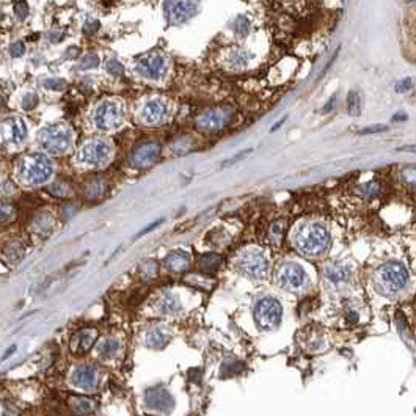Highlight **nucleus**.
Wrapping results in <instances>:
<instances>
[{
  "instance_id": "obj_1",
  "label": "nucleus",
  "mask_w": 416,
  "mask_h": 416,
  "mask_svg": "<svg viewBox=\"0 0 416 416\" xmlns=\"http://www.w3.org/2000/svg\"><path fill=\"white\" fill-rule=\"evenodd\" d=\"M330 233L319 221H307L294 233V245L303 256L317 258L330 247Z\"/></svg>"
},
{
  "instance_id": "obj_2",
  "label": "nucleus",
  "mask_w": 416,
  "mask_h": 416,
  "mask_svg": "<svg viewBox=\"0 0 416 416\" xmlns=\"http://www.w3.org/2000/svg\"><path fill=\"white\" fill-rule=\"evenodd\" d=\"M409 270L401 262H386L375 273V284L385 295L401 294L409 284Z\"/></svg>"
},
{
  "instance_id": "obj_3",
  "label": "nucleus",
  "mask_w": 416,
  "mask_h": 416,
  "mask_svg": "<svg viewBox=\"0 0 416 416\" xmlns=\"http://www.w3.org/2000/svg\"><path fill=\"white\" fill-rule=\"evenodd\" d=\"M53 173L51 160L43 154H29L21 160L19 174L27 186H41L49 181Z\"/></svg>"
},
{
  "instance_id": "obj_4",
  "label": "nucleus",
  "mask_w": 416,
  "mask_h": 416,
  "mask_svg": "<svg viewBox=\"0 0 416 416\" xmlns=\"http://www.w3.org/2000/svg\"><path fill=\"white\" fill-rule=\"evenodd\" d=\"M40 145L49 154H63L72 143V132L64 124H52L40 132Z\"/></svg>"
},
{
  "instance_id": "obj_5",
  "label": "nucleus",
  "mask_w": 416,
  "mask_h": 416,
  "mask_svg": "<svg viewBox=\"0 0 416 416\" xmlns=\"http://www.w3.org/2000/svg\"><path fill=\"white\" fill-rule=\"evenodd\" d=\"M253 316L258 328L262 331H270L281 323L283 307L275 297H264L255 305Z\"/></svg>"
},
{
  "instance_id": "obj_6",
  "label": "nucleus",
  "mask_w": 416,
  "mask_h": 416,
  "mask_svg": "<svg viewBox=\"0 0 416 416\" xmlns=\"http://www.w3.org/2000/svg\"><path fill=\"white\" fill-rule=\"evenodd\" d=\"M237 270L250 280H262L269 272V260L260 250H245L236 261Z\"/></svg>"
},
{
  "instance_id": "obj_7",
  "label": "nucleus",
  "mask_w": 416,
  "mask_h": 416,
  "mask_svg": "<svg viewBox=\"0 0 416 416\" xmlns=\"http://www.w3.org/2000/svg\"><path fill=\"white\" fill-rule=\"evenodd\" d=\"M275 280L281 289L288 292H299L305 289V286L308 283L305 270L294 262H283L281 265H278V269L275 272Z\"/></svg>"
},
{
  "instance_id": "obj_8",
  "label": "nucleus",
  "mask_w": 416,
  "mask_h": 416,
  "mask_svg": "<svg viewBox=\"0 0 416 416\" xmlns=\"http://www.w3.org/2000/svg\"><path fill=\"white\" fill-rule=\"evenodd\" d=\"M112 156V145L104 138H93L82 146L79 160L88 166H103Z\"/></svg>"
},
{
  "instance_id": "obj_9",
  "label": "nucleus",
  "mask_w": 416,
  "mask_h": 416,
  "mask_svg": "<svg viewBox=\"0 0 416 416\" xmlns=\"http://www.w3.org/2000/svg\"><path fill=\"white\" fill-rule=\"evenodd\" d=\"M166 21L173 25H179L192 19L198 11L197 0H166L163 5Z\"/></svg>"
},
{
  "instance_id": "obj_10",
  "label": "nucleus",
  "mask_w": 416,
  "mask_h": 416,
  "mask_svg": "<svg viewBox=\"0 0 416 416\" xmlns=\"http://www.w3.org/2000/svg\"><path fill=\"white\" fill-rule=\"evenodd\" d=\"M121 105L115 101H103L95 110L93 113V121L95 126L98 129H103V131H110L119 124L121 121Z\"/></svg>"
},
{
  "instance_id": "obj_11",
  "label": "nucleus",
  "mask_w": 416,
  "mask_h": 416,
  "mask_svg": "<svg viewBox=\"0 0 416 416\" xmlns=\"http://www.w3.org/2000/svg\"><path fill=\"white\" fill-rule=\"evenodd\" d=\"M137 71L140 76H143L146 79L159 80L165 76V71H166L165 57L160 52L146 53L137 61Z\"/></svg>"
},
{
  "instance_id": "obj_12",
  "label": "nucleus",
  "mask_w": 416,
  "mask_h": 416,
  "mask_svg": "<svg viewBox=\"0 0 416 416\" xmlns=\"http://www.w3.org/2000/svg\"><path fill=\"white\" fill-rule=\"evenodd\" d=\"M160 156V146L156 142H145L134 148L131 154V165L134 168H148L157 162Z\"/></svg>"
},
{
  "instance_id": "obj_13",
  "label": "nucleus",
  "mask_w": 416,
  "mask_h": 416,
  "mask_svg": "<svg viewBox=\"0 0 416 416\" xmlns=\"http://www.w3.org/2000/svg\"><path fill=\"white\" fill-rule=\"evenodd\" d=\"M145 402L151 410L160 412V413H170L174 409V399L168 390L163 386H154L150 388L145 394Z\"/></svg>"
},
{
  "instance_id": "obj_14",
  "label": "nucleus",
  "mask_w": 416,
  "mask_h": 416,
  "mask_svg": "<svg viewBox=\"0 0 416 416\" xmlns=\"http://www.w3.org/2000/svg\"><path fill=\"white\" fill-rule=\"evenodd\" d=\"M71 383L82 391H95L99 385V372L95 366L83 364L74 369L71 374Z\"/></svg>"
},
{
  "instance_id": "obj_15",
  "label": "nucleus",
  "mask_w": 416,
  "mask_h": 416,
  "mask_svg": "<svg viewBox=\"0 0 416 416\" xmlns=\"http://www.w3.org/2000/svg\"><path fill=\"white\" fill-rule=\"evenodd\" d=\"M231 121V112L225 108H214L208 110L203 115L198 116L197 124L198 127L205 129V131H220L229 124Z\"/></svg>"
},
{
  "instance_id": "obj_16",
  "label": "nucleus",
  "mask_w": 416,
  "mask_h": 416,
  "mask_svg": "<svg viewBox=\"0 0 416 416\" xmlns=\"http://www.w3.org/2000/svg\"><path fill=\"white\" fill-rule=\"evenodd\" d=\"M166 118V104L162 99L156 98L148 101L142 108V119L148 126H159Z\"/></svg>"
},
{
  "instance_id": "obj_17",
  "label": "nucleus",
  "mask_w": 416,
  "mask_h": 416,
  "mask_svg": "<svg viewBox=\"0 0 416 416\" xmlns=\"http://www.w3.org/2000/svg\"><path fill=\"white\" fill-rule=\"evenodd\" d=\"M98 338V331L96 328H83L79 330L76 335H74L72 341H71V350L76 355H83L87 354L88 350L95 346V341Z\"/></svg>"
},
{
  "instance_id": "obj_18",
  "label": "nucleus",
  "mask_w": 416,
  "mask_h": 416,
  "mask_svg": "<svg viewBox=\"0 0 416 416\" xmlns=\"http://www.w3.org/2000/svg\"><path fill=\"white\" fill-rule=\"evenodd\" d=\"M323 278L331 286H343L352 278V269L346 264H330L323 270Z\"/></svg>"
},
{
  "instance_id": "obj_19",
  "label": "nucleus",
  "mask_w": 416,
  "mask_h": 416,
  "mask_svg": "<svg viewBox=\"0 0 416 416\" xmlns=\"http://www.w3.org/2000/svg\"><path fill=\"white\" fill-rule=\"evenodd\" d=\"M192 264V258L187 252L184 250H174V252L168 253V256L163 260V267L166 270L179 273L186 272Z\"/></svg>"
},
{
  "instance_id": "obj_20",
  "label": "nucleus",
  "mask_w": 416,
  "mask_h": 416,
  "mask_svg": "<svg viewBox=\"0 0 416 416\" xmlns=\"http://www.w3.org/2000/svg\"><path fill=\"white\" fill-rule=\"evenodd\" d=\"M123 349L121 341L115 336H105L96 343V355L101 360H113L119 355Z\"/></svg>"
},
{
  "instance_id": "obj_21",
  "label": "nucleus",
  "mask_w": 416,
  "mask_h": 416,
  "mask_svg": "<svg viewBox=\"0 0 416 416\" xmlns=\"http://www.w3.org/2000/svg\"><path fill=\"white\" fill-rule=\"evenodd\" d=\"M182 308V303L178 294L174 292H165L162 297L156 302V310L162 316H174Z\"/></svg>"
},
{
  "instance_id": "obj_22",
  "label": "nucleus",
  "mask_w": 416,
  "mask_h": 416,
  "mask_svg": "<svg viewBox=\"0 0 416 416\" xmlns=\"http://www.w3.org/2000/svg\"><path fill=\"white\" fill-rule=\"evenodd\" d=\"M171 339V333L166 331L165 328H153L150 330L145 335L143 338V343L146 347H151V349H162L166 344L170 343Z\"/></svg>"
},
{
  "instance_id": "obj_23",
  "label": "nucleus",
  "mask_w": 416,
  "mask_h": 416,
  "mask_svg": "<svg viewBox=\"0 0 416 416\" xmlns=\"http://www.w3.org/2000/svg\"><path fill=\"white\" fill-rule=\"evenodd\" d=\"M68 405H69L71 412L79 416L91 415L96 410V402L87 396H72V397H69Z\"/></svg>"
},
{
  "instance_id": "obj_24",
  "label": "nucleus",
  "mask_w": 416,
  "mask_h": 416,
  "mask_svg": "<svg viewBox=\"0 0 416 416\" xmlns=\"http://www.w3.org/2000/svg\"><path fill=\"white\" fill-rule=\"evenodd\" d=\"M6 129H8L6 137L11 143L19 145V143H24L27 140V126H25V123L22 121V119L13 118L11 121L6 124Z\"/></svg>"
},
{
  "instance_id": "obj_25",
  "label": "nucleus",
  "mask_w": 416,
  "mask_h": 416,
  "mask_svg": "<svg viewBox=\"0 0 416 416\" xmlns=\"http://www.w3.org/2000/svg\"><path fill=\"white\" fill-rule=\"evenodd\" d=\"M223 262V258L217 253H206V255H201L200 260H198V267L203 273H212L218 270V267Z\"/></svg>"
},
{
  "instance_id": "obj_26",
  "label": "nucleus",
  "mask_w": 416,
  "mask_h": 416,
  "mask_svg": "<svg viewBox=\"0 0 416 416\" xmlns=\"http://www.w3.org/2000/svg\"><path fill=\"white\" fill-rule=\"evenodd\" d=\"M22 255H24V248H22V245L19 242H17V240L8 242L3 247V258L10 264H14V262L19 261L21 258H22Z\"/></svg>"
},
{
  "instance_id": "obj_27",
  "label": "nucleus",
  "mask_w": 416,
  "mask_h": 416,
  "mask_svg": "<svg viewBox=\"0 0 416 416\" xmlns=\"http://www.w3.org/2000/svg\"><path fill=\"white\" fill-rule=\"evenodd\" d=\"M52 223H53V220H52V215L48 214V212H43V214L40 215H36L35 220H33V231L35 233H38V234H43L46 236L49 233V231L52 229Z\"/></svg>"
},
{
  "instance_id": "obj_28",
  "label": "nucleus",
  "mask_w": 416,
  "mask_h": 416,
  "mask_svg": "<svg viewBox=\"0 0 416 416\" xmlns=\"http://www.w3.org/2000/svg\"><path fill=\"white\" fill-rule=\"evenodd\" d=\"M105 190H107V184L103 179H93L85 186V197H88L90 200H96L103 197Z\"/></svg>"
},
{
  "instance_id": "obj_29",
  "label": "nucleus",
  "mask_w": 416,
  "mask_h": 416,
  "mask_svg": "<svg viewBox=\"0 0 416 416\" xmlns=\"http://www.w3.org/2000/svg\"><path fill=\"white\" fill-rule=\"evenodd\" d=\"M248 58H250V55L245 51L237 49V48L231 51L229 55H228V61L233 68H244L247 64V61H248Z\"/></svg>"
},
{
  "instance_id": "obj_30",
  "label": "nucleus",
  "mask_w": 416,
  "mask_h": 416,
  "mask_svg": "<svg viewBox=\"0 0 416 416\" xmlns=\"http://www.w3.org/2000/svg\"><path fill=\"white\" fill-rule=\"evenodd\" d=\"M283 233H284V225L283 221H275V223L270 226L269 229V240L273 245H278L281 244V239H283Z\"/></svg>"
},
{
  "instance_id": "obj_31",
  "label": "nucleus",
  "mask_w": 416,
  "mask_h": 416,
  "mask_svg": "<svg viewBox=\"0 0 416 416\" xmlns=\"http://www.w3.org/2000/svg\"><path fill=\"white\" fill-rule=\"evenodd\" d=\"M16 217V209L14 206L8 205V203H0V225L10 223L11 220Z\"/></svg>"
},
{
  "instance_id": "obj_32",
  "label": "nucleus",
  "mask_w": 416,
  "mask_h": 416,
  "mask_svg": "<svg viewBox=\"0 0 416 416\" xmlns=\"http://www.w3.org/2000/svg\"><path fill=\"white\" fill-rule=\"evenodd\" d=\"M244 371V363H240V362H236V360H233V362H229V363H225L223 367H221V374H223V377H233V375H237Z\"/></svg>"
},
{
  "instance_id": "obj_33",
  "label": "nucleus",
  "mask_w": 416,
  "mask_h": 416,
  "mask_svg": "<svg viewBox=\"0 0 416 416\" xmlns=\"http://www.w3.org/2000/svg\"><path fill=\"white\" fill-rule=\"evenodd\" d=\"M48 192L53 197H68L69 195V187L64 182H55L52 186L48 187Z\"/></svg>"
},
{
  "instance_id": "obj_34",
  "label": "nucleus",
  "mask_w": 416,
  "mask_h": 416,
  "mask_svg": "<svg viewBox=\"0 0 416 416\" xmlns=\"http://www.w3.org/2000/svg\"><path fill=\"white\" fill-rule=\"evenodd\" d=\"M234 32L239 35V36H247L248 32H250V22L245 16H239L236 22H234Z\"/></svg>"
},
{
  "instance_id": "obj_35",
  "label": "nucleus",
  "mask_w": 416,
  "mask_h": 416,
  "mask_svg": "<svg viewBox=\"0 0 416 416\" xmlns=\"http://www.w3.org/2000/svg\"><path fill=\"white\" fill-rule=\"evenodd\" d=\"M140 273H142V276H143L145 280H151V278H154L156 273H157L156 262H154V261H148V262H145V264L140 267Z\"/></svg>"
},
{
  "instance_id": "obj_36",
  "label": "nucleus",
  "mask_w": 416,
  "mask_h": 416,
  "mask_svg": "<svg viewBox=\"0 0 416 416\" xmlns=\"http://www.w3.org/2000/svg\"><path fill=\"white\" fill-rule=\"evenodd\" d=\"M43 85H44V88H48V90H53V91H60V90H63L64 87H66V82L64 80H61V79H46L44 82H43Z\"/></svg>"
},
{
  "instance_id": "obj_37",
  "label": "nucleus",
  "mask_w": 416,
  "mask_h": 416,
  "mask_svg": "<svg viewBox=\"0 0 416 416\" xmlns=\"http://www.w3.org/2000/svg\"><path fill=\"white\" fill-rule=\"evenodd\" d=\"M36 105H38V96L35 93H27L22 99V108L27 110V112H30V110H33Z\"/></svg>"
},
{
  "instance_id": "obj_38",
  "label": "nucleus",
  "mask_w": 416,
  "mask_h": 416,
  "mask_svg": "<svg viewBox=\"0 0 416 416\" xmlns=\"http://www.w3.org/2000/svg\"><path fill=\"white\" fill-rule=\"evenodd\" d=\"M378 186L375 182H369V184H366V186H363L362 187V195L364 197V198H367V200H371V198H375L377 195H378Z\"/></svg>"
},
{
  "instance_id": "obj_39",
  "label": "nucleus",
  "mask_w": 416,
  "mask_h": 416,
  "mask_svg": "<svg viewBox=\"0 0 416 416\" xmlns=\"http://www.w3.org/2000/svg\"><path fill=\"white\" fill-rule=\"evenodd\" d=\"M105 68H107V72L112 74V76H115V77H119L124 72V66L116 60H110Z\"/></svg>"
},
{
  "instance_id": "obj_40",
  "label": "nucleus",
  "mask_w": 416,
  "mask_h": 416,
  "mask_svg": "<svg viewBox=\"0 0 416 416\" xmlns=\"http://www.w3.org/2000/svg\"><path fill=\"white\" fill-rule=\"evenodd\" d=\"M99 64V57L98 55H95V53H88L85 58L82 60V63H80V68L82 69H93V68H96Z\"/></svg>"
},
{
  "instance_id": "obj_41",
  "label": "nucleus",
  "mask_w": 416,
  "mask_h": 416,
  "mask_svg": "<svg viewBox=\"0 0 416 416\" xmlns=\"http://www.w3.org/2000/svg\"><path fill=\"white\" fill-rule=\"evenodd\" d=\"M14 13L16 16L19 17L21 21H24L27 16H29V5H27L25 0H19V2H16L14 5Z\"/></svg>"
},
{
  "instance_id": "obj_42",
  "label": "nucleus",
  "mask_w": 416,
  "mask_h": 416,
  "mask_svg": "<svg viewBox=\"0 0 416 416\" xmlns=\"http://www.w3.org/2000/svg\"><path fill=\"white\" fill-rule=\"evenodd\" d=\"M349 112L352 115H360V96L354 91L349 95Z\"/></svg>"
},
{
  "instance_id": "obj_43",
  "label": "nucleus",
  "mask_w": 416,
  "mask_h": 416,
  "mask_svg": "<svg viewBox=\"0 0 416 416\" xmlns=\"http://www.w3.org/2000/svg\"><path fill=\"white\" fill-rule=\"evenodd\" d=\"M402 178L407 184H410V186H416V165L407 166V168L402 171Z\"/></svg>"
},
{
  "instance_id": "obj_44",
  "label": "nucleus",
  "mask_w": 416,
  "mask_h": 416,
  "mask_svg": "<svg viewBox=\"0 0 416 416\" xmlns=\"http://www.w3.org/2000/svg\"><path fill=\"white\" fill-rule=\"evenodd\" d=\"M386 131H388L386 126L374 124V126H369V127L362 129V131L358 132V135H372V134H380V132H386Z\"/></svg>"
},
{
  "instance_id": "obj_45",
  "label": "nucleus",
  "mask_w": 416,
  "mask_h": 416,
  "mask_svg": "<svg viewBox=\"0 0 416 416\" xmlns=\"http://www.w3.org/2000/svg\"><path fill=\"white\" fill-rule=\"evenodd\" d=\"M24 52H25V46H24L22 41H16V43H13L10 46V55H11V57H14V58L22 57Z\"/></svg>"
},
{
  "instance_id": "obj_46",
  "label": "nucleus",
  "mask_w": 416,
  "mask_h": 416,
  "mask_svg": "<svg viewBox=\"0 0 416 416\" xmlns=\"http://www.w3.org/2000/svg\"><path fill=\"white\" fill-rule=\"evenodd\" d=\"M99 27H101L99 21H96V19H88V21L85 22V25H83V32H85L87 35H95V33L99 30Z\"/></svg>"
},
{
  "instance_id": "obj_47",
  "label": "nucleus",
  "mask_w": 416,
  "mask_h": 416,
  "mask_svg": "<svg viewBox=\"0 0 416 416\" xmlns=\"http://www.w3.org/2000/svg\"><path fill=\"white\" fill-rule=\"evenodd\" d=\"M412 87H413V80L410 77H407V79H402L401 82L396 83V91L397 93H405V91H409Z\"/></svg>"
},
{
  "instance_id": "obj_48",
  "label": "nucleus",
  "mask_w": 416,
  "mask_h": 416,
  "mask_svg": "<svg viewBox=\"0 0 416 416\" xmlns=\"http://www.w3.org/2000/svg\"><path fill=\"white\" fill-rule=\"evenodd\" d=\"M346 320H347L349 323H355V322H358V312H355V311H349V312L346 314Z\"/></svg>"
},
{
  "instance_id": "obj_49",
  "label": "nucleus",
  "mask_w": 416,
  "mask_h": 416,
  "mask_svg": "<svg viewBox=\"0 0 416 416\" xmlns=\"http://www.w3.org/2000/svg\"><path fill=\"white\" fill-rule=\"evenodd\" d=\"M397 151H404V153H416V145H407L399 148Z\"/></svg>"
},
{
  "instance_id": "obj_50",
  "label": "nucleus",
  "mask_w": 416,
  "mask_h": 416,
  "mask_svg": "<svg viewBox=\"0 0 416 416\" xmlns=\"http://www.w3.org/2000/svg\"><path fill=\"white\" fill-rule=\"evenodd\" d=\"M77 55H79V48H69L66 52L68 58H74V57H77Z\"/></svg>"
},
{
  "instance_id": "obj_51",
  "label": "nucleus",
  "mask_w": 416,
  "mask_h": 416,
  "mask_svg": "<svg viewBox=\"0 0 416 416\" xmlns=\"http://www.w3.org/2000/svg\"><path fill=\"white\" fill-rule=\"evenodd\" d=\"M284 121H286V116H284V118L281 119V121H278V123H276V124H275V126L272 127V132H275V131H276V129H278V127H281V124H283Z\"/></svg>"
},
{
  "instance_id": "obj_52",
  "label": "nucleus",
  "mask_w": 416,
  "mask_h": 416,
  "mask_svg": "<svg viewBox=\"0 0 416 416\" xmlns=\"http://www.w3.org/2000/svg\"><path fill=\"white\" fill-rule=\"evenodd\" d=\"M399 119H402V121H405V119H407V115H396V116H393V121H399Z\"/></svg>"
},
{
  "instance_id": "obj_53",
  "label": "nucleus",
  "mask_w": 416,
  "mask_h": 416,
  "mask_svg": "<svg viewBox=\"0 0 416 416\" xmlns=\"http://www.w3.org/2000/svg\"><path fill=\"white\" fill-rule=\"evenodd\" d=\"M409 2H410V0H409Z\"/></svg>"
}]
</instances>
